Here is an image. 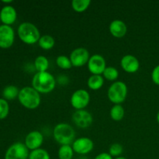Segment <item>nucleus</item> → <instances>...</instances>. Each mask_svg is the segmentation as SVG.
<instances>
[{"label": "nucleus", "mask_w": 159, "mask_h": 159, "mask_svg": "<svg viewBox=\"0 0 159 159\" xmlns=\"http://www.w3.org/2000/svg\"><path fill=\"white\" fill-rule=\"evenodd\" d=\"M90 0H73L71 2V8L76 12H83L89 7Z\"/></svg>", "instance_id": "obj_23"}, {"label": "nucleus", "mask_w": 159, "mask_h": 159, "mask_svg": "<svg viewBox=\"0 0 159 159\" xmlns=\"http://www.w3.org/2000/svg\"><path fill=\"white\" fill-rule=\"evenodd\" d=\"M15 41V31L11 26L0 25V48L8 49Z\"/></svg>", "instance_id": "obj_10"}, {"label": "nucleus", "mask_w": 159, "mask_h": 159, "mask_svg": "<svg viewBox=\"0 0 159 159\" xmlns=\"http://www.w3.org/2000/svg\"><path fill=\"white\" fill-rule=\"evenodd\" d=\"M110 117L114 121H120L124 119L125 110L121 104H115L112 107L110 111Z\"/></svg>", "instance_id": "obj_19"}, {"label": "nucleus", "mask_w": 159, "mask_h": 159, "mask_svg": "<svg viewBox=\"0 0 159 159\" xmlns=\"http://www.w3.org/2000/svg\"><path fill=\"white\" fill-rule=\"evenodd\" d=\"M53 137L61 145H71L75 140V131L70 124L60 123L54 127Z\"/></svg>", "instance_id": "obj_2"}, {"label": "nucleus", "mask_w": 159, "mask_h": 159, "mask_svg": "<svg viewBox=\"0 0 159 159\" xmlns=\"http://www.w3.org/2000/svg\"><path fill=\"white\" fill-rule=\"evenodd\" d=\"M94 159H113V158L107 152H102L96 155Z\"/></svg>", "instance_id": "obj_30"}, {"label": "nucleus", "mask_w": 159, "mask_h": 159, "mask_svg": "<svg viewBox=\"0 0 159 159\" xmlns=\"http://www.w3.org/2000/svg\"><path fill=\"white\" fill-rule=\"evenodd\" d=\"M72 121L79 128H88L93 122V115L85 110H75L72 114Z\"/></svg>", "instance_id": "obj_12"}, {"label": "nucleus", "mask_w": 159, "mask_h": 159, "mask_svg": "<svg viewBox=\"0 0 159 159\" xmlns=\"http://www.w3.org/2000/svg\"><path fill=\"white\" fill-rule=\"evenodd\" d=\"M90 57L89 52L86 48H77L71 51L69 57L73 67L80 68L88 64Z\"/></svg>", "instance_id": "obj_8"}, {"label": "nucleus", "mask_w": 159, "mask_h": 159, "mask_svg": "<svg viewBox=\"0 0 159 159\" xmlns=\"http://www.w3.org/2000/svg\"><path fill=\"white\" fill-rule=\"evenodd\" d=\"M87 67L92 75H102L107 66L103 56L99 54H96L90 57L88 64H87Z\"/></svg>", "instance_id": "obj_9"}, {"label": "nucleus", "mask_w": 159, "mask_h": 159, "mask_svg": "<svg viewBox=\"0 0 159 159\" xmlns=\"http://www.w3.org/2000/svg\"><path fill=\"white\" fill-rule=\"evenodd\" d=\"M102 75L107 80L114 82L119 77V71L115 67L109 66L106 68Z\"/></svg>", "instance_id": "obj_24"}, {"label": "nucleus", "mask_w": 159, "mask_h": 159, "mask_svg": "<svg viewBox=\"0 0 159 159\" xmlns=\"http://www.w3.org/2000/svg\"><path fill=\"white\" fill-rule=\"evenodd\" d=\"M3 3H5V4H9V3H12V0H9V1H2Z\"/></svg>", "instance_id": "obj_31"}, {"label": "nucleus", "mask_w": 159, "mask_h": 159, "mask_svg": "<svg viewBox=\"0 0 159 159\" xmlns=\"http://www.w3.org/2000/svg\"><path fill=\"white\" fill-rule=\"evenodd\" d=\"M38 44L40 48L45 51H49L51 50L55 45V40L54 37L48 34H45L40 37V40L38 41Z\"/></svg>", "instance_id": "obj_20"}, {"label": "nucleus", "mask_w": 159, "mask_h": 159, "mask_svg": "<svg viewBox=\"0 0 159 159\" xmlns=\"http://www.w3.org/2000/svg\"><path fill=\"white\" fill-rule=\"evenodd\" d=\"M109 30L113 37L116 38H122L127 34V26L122 20H114L110 23Z\"/></svg>", "instance_id": "obj_16"}, {"label": "nucleus", "mask_w": 159, "mask_h": 159, "mask_svg": "<svg viewBox=\"0 0 159 159\" xmlns=\"http://www.w3.org/2000/svg\"><path fill=\"white\" fill-rule=\"evenodd\" d=\"M18 100L20 103L28 110H35L41 102L40 94L32 86H25L20 90Z\"/></svg>", "instance_id": "obj_3"}, {"label": "nucleus", "mask_w": 159, "mask_h": 159, "mask_svg": "<svg viewBox=\"0 0 159 159\" xmlns=\"http://www.w3.org/2000/svg\"><path fill=\"white\" fill-rule=\"evenodd\" d=\"M71 147L75 153L82 155H87L94 148V142L91 138L82 137L75 140L73 144H71Z\"/></svg>", "instance_id": "obj_11"}, {"label": "nucleus", "mask_w": 159, "mask_h": 159, "mask_svg": "<svg viewBox=\"0 0 159 159\" xmlns=\"http://www.w3.org/2000/svg\"><path fill=\"white\" fill-rule=\"evenodd\" d=\"M9 113V105L7 100L0 98V120L6 119Z\"/></svg>", "instance_id": "obj_28"}, {"label": "nucleus", "mask_w": 159, "mask_h": 159, "mask_svg": "<svg viewBox=\"0 0 159 159\" xmlns=\"http://www.w3.org/2000/svg\"><path fill=\"white\" fill-rule=\"evenodd\" d=\"M34 65L37 72L48 71V68H49V61L45 56L39 55L34 60Z\"/></svg>", "instance_id": "obj_21"}, {"label": "nucleus", "mask_w": 159, "mask_h": 159, "mask_svg": "<svg viewBox=\"0 0 159 159\" xmlns=\"http://www.w3.org/2000/svg\"><path fill=\"white\" fill-rule=\"evenodd\" d=\"M123 152H124V147L119 143H114V144H111V146L110 147L108 153L113 158H116L118 157H120Z\"/></svg>", "instance_id": "obj_27"}, {"label": "nucleus", "mask_w": 159, "mask_h": 159, "mask_svg": "<svg viewBox=\"0 0 159 159\" xmlns=\"http://www.w3.org/2000/svg\"><path fill=\"white\" fill-rule=\"evenodd\" d=\"M17 34L20 40L28 45L38 43L41 37L37 26L30 22H24L20 24L17 29Z\"/></svg>", "instance_id": "obj_4"}, {"label": "nucleus", "mask_w": 159, "mask_h": 159, "mask_svg": "<svg viewBox=\"0 0 159 159\" xmlns=\"http://www.w3.org/2000/svg\"><path fill=\"white\" fill-rule=\"evenodd\" d=\"M90 102V95L88 91L83 89H77L72 93L70 103L75 110H85Z\"/></svg>", "instance_id": "obj_6"}, {"label": "nucleus", "mask_w": 159, "mask_h": 159, "mask_svg": "<svg viewBox=\"0 0 159 159\" xmlns=\"http://www.w3.org/2000/svg\"><path fill=\"white\" fill-rule=\"evenodd\" d=\"M56 65L57 67L63 70H69L72 68L70 57H67L66 55H59L56 58Z\"/></svg>", "instance_id": "obj_25"}, {"label": "nucleus", "mask_w": 159, "mask_h": 159, "mask_svg": "<svg viewBox=\"0 0 159 159\" xmlns=\"http://www.w3.org/2000/svg\"><path fill=\"white\" fill-rule=\"evenodd\" d=\"M128 89L126 83L121 81L113 82L107 91V97L113 104H121L125 101L127 96Z\"/></svg>", "instance_id": "obj_5"}, {"label": "nucleus", "mask_w": 159, "mask_h": 159, "mask_svg": "<svg viewBox=\"0 0 159 159\" xmlns=\"http://www.w3.org/2000/svg\"><path fill=\"white\" fill-rule=\"evenodd\" d=\"M104 78L102 75H92L87 81V85L89 88L93 91L99 90L104 85Z\"/></svg>", "instance_id": "obj_17"}, {"label": "nucleus", "mask_w": 159, "mask_h": 159, "mask_svg": "<svg viewBox=\"0 0 159 159\" xmlns=\"http://www.w3.org/2000/svg\"><path fill=\"white\" fill-rule=\"evenodd\" d=\"M28 159H51V156L48 151L40 148L31 151L30 152Z\"/></svg>", "instance_id": "obj_26"}, {"label": "nucleus", "mask_w": 159, "mask_h": 159, "mask_svg": "<svg viewBox=\"0 0 159 159\" xmlns=\"http://www.w3.org/2000/svg\"><path fill=\"white\" fill-rule=\"evenodd\" d=\"M157 122H158L159 125V111L158 112V113H157Z\"/></svg>", "instance_id": "obj_32"}, {"label": "nucleus", "mask_w": 159, "mask_h": 159, "mask_svg": "<svg viewBox=\"0 0 159 159\" xmlns=\"http://www.w3.org/2000/svg\"><path fill=\"white\" fill-rule=\"evenodd\" d=\"M30 151L24 143L16 142L9 146L5 153V159H28Z\"/></svg>", "instance_id": "obj_7"}, {"label": "nucleus", "mask_w": 159, "mask_h": 159, "mask_svg": "<svg viewBox=\"0 0 159 159\" xmlns=\"http://www.w3.org/2000/svg\"><path fill=\"white\" fill-rule=\"evenodd\" d=\"M120 66L124 71L133 74L139 70L140 62L135 56L132 54H126L121 58Z\"/></svg>", "instance_id": "obj_14"}, {"label": "nucleus", "mask_w": 159, "mask_h": 159, "mask_svg": "<svg viewBox=\"0 0 159 159\" xmlns=\"http://www.w3.org/2000/svg\"><path fill=\"white\" fill-rule=\"evenodd\" d=\"M74 153L71 145H61L57 152V156L59 159H72Z\"/></svg>", "instance_id": "obj_22"}, {"label": "nucleus", "mask_w": 159, "mask_h": 159, "mask_svg": "<svg viewBox=\"0 0 159 159\" xmlns=\"http://www.w3.org/2000/svg\"><path fill=\"white\" fill-rule=\"evenodd\" d=\"M56 79L48 71L37 72L32 79V87L40 94L50 93L55 89Z\"/></svg>", "instance_id": "obj_1"}, {"label": "nucleus", "mask_w": 159, "mask_h": 159, "mask_svg": "<svg viewBox=\"0 0 159 159\" xmlns=\"http://www.w3.org/2000/svg\"><path fill=\"white\" fill-rule=\"evenodd\" d=\"M114 159H127V158H125V157H123V156H120V157H118V158H116Z\"/></svg>", "instance_id": "obj_33"}, {"label": "nucleus", "mask_w": 159, "mask_h": 159, "mask_svg": "<svg viewBox=\"0 0 159 159\" xmlns=\"http://www.w3.org/2000/svg\"><path fill=\"white\" fill-rule=\"evenodd\" d=\"M20 90L18 87L13 85H9L5 87L2 90V97L3 99L7 101L14 100L17 98L18 99Z\"/></svg>", "instance_id": "obj_18"}, {"label": "nucleus", "mask_w": 159, "mask_h": 159, "mask_svg": "<svg viewBox=\"0 0 159 159\" xmlns=\"http://www.w3.org/2000/svg\"><path fill=\"white\" fill-rule=\"evenodd\" d=\"M152 80L155 85H159V65L155 66L152 71Z\"/></svg>", "instance_id": "obj_29"}, {"label": "nucleus", "mask_w": 159, "mask_h": 159, "mask_svg": "<svg viewBox=\"0 0 159 159\" xmlns=\"http://www.w3.org/2000/svg\"><path fill=\"white\" fill-rule=\"evenodd\" d=\"M0 23H1V20H0Z\"/></svg>", "instance_id": "obj_34"}, {"label": "nucleus", "mask_w": 159, "mask_h": 159, "mask_svg": "<svg viewBox=\"0 0 159 159\" xmlns=\"http://www.w3.org/2000/svg\"><path fill=\"white\" fill-rule=\"evenodd\" d=\"M43 142V136L38 130L30 131L25 138L24 144L29 151H34L40 148Z\"/></svg>", "instance_id": "obj_13"}, {"label": "nucleus", "mask_w": 159, "mask_h": 159, "mask_svg": "<svg viewBox=\"0 0 159 159\" xmlns=\"http://www.w3.org/2000/svg\"><path fill=\"white\" fill-rule=\"evenodd\" d=\"M17 19V12L13 6L6 5L0 10V20L3 25L11 26Z\"/></svg>", "instance_id": "obj_15"}]
</instances>
